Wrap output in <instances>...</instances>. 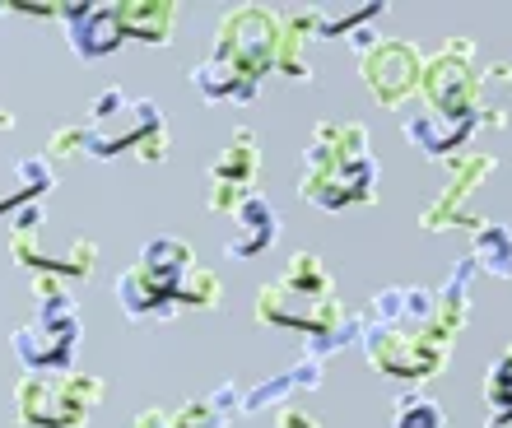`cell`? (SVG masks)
Listing matches in <instances>:
<instances>
[{
    "label": "cell",
    "instance_id": "cell-1",
    "mask_svg": "<svg viewBox=\"0 0 512 428\" xmlns=\"http://www.w3.org/2000/svg\"><path fill=\"white\" fill-rule=\"evenodd\" d=\"M256 321L266 331L303 335V354L331 359L340 349L364 345V317L350 312L336 294V280L317 252H294L289 266L256 294Z\"/></svg>",
    "mask_w": 512,
    "mask_h": 428
},
{
    "label": "cell",
    "instance_id": "cell-2",
    "mask_svg": "<svg viewBox=\"0 0 512 428\" xmlns=\"http://www.w3.org/2000/svg\"><path fill=\"white\" fill-rule=\"evenodd\" d=\"M359 317H364V354L382 377L424 382L443 373L452 359L457 335L438 317V289L396 284L373 294V303Z\"/></svg>",
    "mask_w": 512,
    "mask_h": 428
},
{
    "label": "cell",
    "instance_id": "cell-3",
    "mask_svg": "<svg viewBox=\"0 0 512 428\" xmlns=\"http://www.w3.org/2000/svg\"><path fill=\"white\" fill-rule=\"evenodd\" d=\"M112 294L131 321H173L177 312H215L224 303V280L196 266L191 242L159 233L140 247L135 266L112 280Z\"/></svg>",
    "mask_w": 512,
    "mask_h": 428
},
{
    "label": "cell",
    "instance_id": "cell-4",
    "mask_svg": "<svg viewBox=\"0 0 512 428\" xmlns=\"http://www.w3.org/2000/svg\"><path fill=\"white\" fill-rule=\"evenodd\" d=\"M280 56V14L266 5H233L215 24V47L191 66V89L205 103H256Z\"/></svg>",
    "mask_w": 512,
    "mask_h": 428
},
{
    "label": "cell",
    "instance_id": "cell-5",
    "mask_svg": "<svg viewBox=\"0 0 512 428\" xmlns=\"http://www.w3.org/2000/svg\"><path fill=\"white\" fill-rule=\"evenodd\" d=\"M298 196L317 210H350V205L378 201V159L368 149L364 121H317L303 149V177Z\"/></svg>",
    "mask_w": 512,
    "mask_h": 428
},
{
    "label": "cell",
    "instance_id": "cell-6",
    "mask_svg": "<svg viewBox=\"0 0 512 428\" xmlns=\"http://www.w3.org/2000/svg\"><path fill=\"white\" fill-rule=\"evenodd\" d=\"M84 135H89V159H131L163 163L168 154V121L154 98H131L122 84H103L84 112Z\"/></svg>",
    "mask_w": 512,
    "mask_h": 428
},
{
    "label": "cell",
    "instance_id": "cell-7",
    "mask_svg": "<svg viewBox=\"0 0 512 428\" xmlns=\"http://www.w3.org/2000/svg\"><path fill=\"white\" fill-rule=\"evenodd\" d=\"M33 298H38L33 317L10 335L14 359L24 373H70L84 335L80 308L61 280H33Z\"/></svg>",
    "mask_w": 512,
    "mask_h": 428
},
{
    "label": "cell",
    "instance_id": "cell-8",
    "mask_svg": "<svg viewBox=\"0 0 512 428\" xmlns=\"http://www.w3.org/2000/svg\"><path fill=\"white\" fill-rule=\"evenodd\" d=\"M108 401V382L94 373H24L14 382V415L28 428H84Z\"/></svg>",
    "mask_w": 512,
    "mask_h": 428
},
{
    "label": "cell",
    "instance_id": "cell-9",
    "mask_svg": "<svg viewBox=\"0 0 512 428\" xmlns=\"http://www.w3.org/2000/svg\"><path fill=\"white\" fill-rule=\"evenodd\" d=\"M42 233H47V210H42V205H28V210H19L10 219V256L33 280L70 284V280H84V275L94 270V261H98L94 238L75 233V238H66L61 247H47Z\"/></svg>",
    "mask_w": 512,
    "mask_h": 428
},
{
    "label": "cell",
    "instance_id": "cell-10",
    "mask_svg": "<svg viewBox=\"0 0 512 428\" xmlns=\"http://www.w3.org/2000/svg\"><path fill=\"white\" fill-rule=\"evenodd\" d=\"M485 75L480 52L471 38H447L438 52L424 56V84H419V103L433 112H475L485 94Z\"/></svg>",
    "mask_w": 512,
    "mask_h": 428
},
{
    "label": "cell",
    "instance_id": "cell-11",
    "mask_svg": "<svg viewBox=\"0 0 512 428\" xmlns=\"http://www.w3.org/2000/svg\"><path fill=\"white\" fill-rule=\"evenodd\" d=\"M508 112L503 107H475V112H433V107H410L401 121L405 140L415 145V154L424 159H457V149H466V140L480 131H503Z\"/></svg>",
    "mask_w": 512,
    "mask_h": 428
},
{
    "label": "cell",
    "instance_id": "cell-12",
    "mask_svg": "<svg viewBox=\"0 0 512 428\" xmlns=\"http://www.w3.org/2000/svg\"><path fill=\"white\" fill-rule=\"evenodd\" d=\"M256 177H261V140L252 126H233L224 149L210 163V173H205V210L229 219L256 191Z\"/></svg>",
    "mask_w": 512,
    "mask_h": 428
},
{
    "label": "cell",
    "instance_id": "cell-13",
    "mask_svg": "<svg viewBox=\"0 0 512 428\" xmlns=\"http://www.w3.org/2000/svg\"><path fill=\"white\" fill-rule=\"evenodd\" d=\"M359 61V75H364L368 94L378 107H405L410 98H419V84H424V52L415 42L401 38H378L368 52L354 56Z\"/></svg>",
    "mask_w": 512,
    "mask_h": 428
},
{
    "label": "cell",
    "instance_id": "cell-14",
    "mask_svg": "<svg viewBox=\"0 0 512 428\" xmlns=\"http://www.w3.org/2000/svg\"><path fill=\"white\" fill-rule=\"evenodd\" d=\"M494 173H499V159H494V154H457V159H447V182H443V191L419 210V228H429V233H447V228H457V224L471 228L475 224V214H471L475 191L485 187Z\"/></svg>",
    "mask_w": 512,
    "mask_h": 428
},
{
    "label": "cell",
    "instance_id": "cell-15",
    "mask_svg": "<svg viewBox=\"0 0 512 428\" xmlns=\"http://www.w3.org/2000/svg\"><path fill=\"white\" fill-rule=\"evenodd\" d=\"M56 19L66 24L70 52L80 61H103L126 42L122 28V10L117 0L112 5H89V0H70V5H56Z\"/></svg>",
    "mask_w": 512,
    "mask_h": 428
},
{
    "label": "cell",
    "instance_id": "cell-16",
    "mask_svg": "<svg viewBox=\"0 0 512 428\" xmlns=\"http://www.w3.org/2000/svg\"><path fill=\"white\" fill-rule=\"evenodd\" d=\"M243 415V387L238 382H219L210 396H191L173 410H145L131 428H229Z\"/></svg>",
    "mask_w": 512,
    "mask_h": 428
},
{
    "label": "cell",
    "instance_id": "cell-17",
    "mask_svg": "<svg viewBox=\"0 0 512 428\" xmlns=\"http://www.w3.org/2000/svg\"><path fill=\"white\" fill-rule=\"evenodd\" d=\"M229 238H224V256H233V261H256V256H266L270 247H275V238H280V214H275V205L261 196V191H252L238 210L229 214Z\"/></svg>",
    "mask_w": 512,
    "mask_h": 428
},
{
    "label": "cell",
    "instance_id": "cell-18",
    "mask_svg": "<svg viewBox=\"0 0 512 428\" xmlns=\"http://www.w3.org/2000/svg\"><path fill=\"white\" fill-rule=\"evenodd\" d=\"M322 373H326V359L303 354V359L289 363L284 373H270V377H261V382H252V387L243 391V419L261 415V410H275V405H289V396H298V391L322 387Z\"/></svg>",
    "mask_w": 512,
    "mask_h": 428
},
{
    "label": "cell",
    "instance_id": "cell-19",
    "mask_svg": "<svg viewBox=\"0 0 512 428\" xmlns=\"http://www.w3.org/2000/svg\"><path fill=\"white\" fill-rule=\"evenodd\" d=\"M56 191V168L47 154H24L10 168V182L0 187V219H14L28 205H42V196Z\"/></svg>",
    "mask_w": 512,
    "mask_h": 428
},
{
    "label": "cell",
    "instance_id": "cell-20",
    "mask_svg": "<svg viewBox=\"0 0 512 428\" xmlns=\"http://www.w3.org/2000/svg\"><path fill=\"white\" fill-rule=\"evenodd\" d=\"M312 42H317V14L308 10H289L280 14V56H275V70L284 80L308 84L312 80Z\"/></svg>",
    "mask_w": 512,
    "mask_h": 428
},
{
    "label": "cell",
    "instance_id": "cell-21",
    "mask_svg": "<svg viewBox=\"0 0 512 428\" xmlns=\"http://www.w3.org/2000/svg\"><path fill=\"white\" fill-rule=\"evenodd\" d=\"M117 10H122L126 42L159 47V42L173 38V28H177V5L173 0H117Z\"/></svg>",
    "mask_w": 512,
    "mask_h": 428
},
{
    "label": "cell",
    "instance_id": "cell-22",
    "mask_svg": "<svg viewBox=\"0 0 512 428\" xmlns=\"http://www.w3.org/2000/svg\"><path fill=\"white\" fill-rule=\"evenodd\" d=\"M471 261L485 275L512 280V228L499 219H475L471 224Z\"/></svg>",
    "mask_w": 512,
    "mask_h": 428
},
{
    "label": "cell",
    "instance_id": "cell-23",
    "mask_svg": "<svg viewBox=\"0 0 512 428\" xmlns=\"http://www.w3.org/2000/svg\"><path fill=\"white\" fill-rule=\"evenodd\" d=\"M485 428H512V340L485 373Z\"/></svg>",
    "mask_w": 512,
    "mask_h": 428
},
{
    "label": "cell",
    "instance_id": "cell-24",
    "mask_svg": "<svg viewBox=\"0 0 512 428\" xmlns=\"http://www.w3.org/2000/svg\"><path fill=\"white\" fill-rule=\"evenodd\" d=\"M317 14V38H354L359 28H373L378 24L382 5L368 0V5H312Z\"/></svg>",
    "mask_w": 512,
    "mask_h": 428
},
{
    "label": "cell",
    "instance_id": "cell-25",
    "mask_svg": "<svg viewBox=\"0 0 512 428\" xmlns=\"http://www.w3.org/2000/svg\"><path fill=\"white\" fill-rule=\"evenodd\" d=\"M391 428H447V415L433 396L405 391V396H396V405H391Z\"/></svg>",
    "mask_w": 512,
    "mask_h": 428
},
{
    "label": "cell",
    "instance_id": "cell-26",
    "mask_svg": "<svg viewBox=\"0 0 512 428\" xmlns=\"http://www.w3.org/2000/svg\"><path fill=\"white\" fill-rule=\"evenodd\" d=\"M47 159H89V135H84V121H66L47 135Z\"/></svg>",
    "mask_w": 512,
    "mask_h": 428
},
{
    "label": "cell",
    "instance_id": "cell-27",
    "mask_svg": "<svg viewBox=\"0 0 512 428\" xmlns=\"http://www.w3.org/2000/svg\"><path fill=\"white\" fill-rule=\"evenodd\" d=\"M275 428H322V419L303 410V405H280V424Z\"/></svg>",
    "mask_w": 512,
    "mask_h": 428
},
{
    "label": "cell",
    "instance_id": "cell-28",
    "mask_svg": "<svg viewBox=\"0 0 512 428\" xmlns=\"http://www.w3.org/2000/svg\"><path fill=\"white\" fill-rule=\"evenodd\" d=\"M0 131H14V117L5 112V107H0Z\"/></svg>",
    "mask_w": 512,
    "mask_h": 428
},
{
    "label": "cell",
    "instance_id": "cell-29",
    "mask_svg": "<svg viewBox=\"0 0 512 428\" xmlns=\"http://www.w3.org/2000/svg\"><path fill=\"white\" fill-rule=\"evenodd\" d=\"M508 80H512V66H508Z\"/></svg>",
    "mask_w": 512,
    "mask_h": 428
},
{
    "label": "cell",
    "instance_id": "cell-30",
    "mask_svg": "<svg viewBox=\"0 0 512 428\" xmlns=\"http://www.w3.org/2000/svg\"><path fill=\"white\" fill-rule=\"evenodd\" d=\"M0 10H5V5H0Z\"/></svg>",
    "mask_w": 512,
    "mask_h": 428
}]
</instances>
